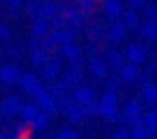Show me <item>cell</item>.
Instances as JSON below:
<instances>
[{
  "label": "cell",
  "mask_w": 157,
  "mask_h": 139,
  "mask_svg": "<svg viewBox=\"0 0 157 139\" xmlns=\"http://www.w3.org/2000/svg\"><path fill=\"white\" fill-rule=\"evenodd\" d=\"M33 98H35V103L39 105V109L43 111V113H48L50 118H54V116H58V105H56V98L48 92V88L43 86V84H39L33 92Z\"/></svg>",
  "instance_id": "obj_1"
},
{
  "label": "cell",
  "mask_w": 157,
  "mask_h": 139,
  "mask_svg": "<svg viewBox=\"0 0 157 139\" xmlns=\"http://www.w3.org/2000/svg\"><path fill=\"white\" fill-rule=\"evenodd\" d=\"M58 7H60V13H63L65 20H67V26H69V28L80 30V28L86 26V15H84L82 11H78L73 5H69V2H58Z\"/></svg>",
  "instance_id": "obj_2"
},
{
  "label": "cell",
  "mask_w": 157,
  "mask_h": 139,
  "mask_svg": "<svg viewBox=\"0 0 157 139\" xmlns=\"http://www.w3.org/2000/svg\"><path fill=\"white\" fill-rule=\"evenodd\" d=\"M125 60H127L129 64L142 66V64H146V60H148V49H146L142 43H129L127 49H125Z\"/></svg>",
  "instance_id": "obj_3"
},
{
  "label": "cell",
  "mask_w": 157,
  "mask_h": 139,
  "mask_svg": "<svg viewBox=\"0 0 157 139\" xmlns=\"http://www.w3.org/2000/svg\"><path fill=\"white\" fill-rule=\"evenodd\" d=\"M63 58L56 54V56H52V60L41 69V79H45V81H56V79H60V75H63Z\"/></svg>",
  "instance_id": "obj_4"
},
{
  "label": "cell",
  "mask_w": 157,
  "mask_h": 139,
  "mask_svg": "<svg viewBox=\"0 0 157 139\" xmlns=\"http://www.w3.org/2000/svg\"><path fill=\"white\" fill-rule=\"evenodd\" d=\"M22 107H24L22 98H17V96H7L2 103H0V118H2V120H9V118H13V116H20Z\"/></svg>",
  "instance_id": "obj_5"
},
{
  "label": "cell",
  "mask_w": 157,
  "mask_h": 139,
  "mask_svg": "<svg viewBox=\"0 0 157 139\" xmlns=\"http://www.w3.org/2000/svg\"><path fill=\"white\" fill-rule=\"evenodd\" d=\"M123 113V122H127V124H138V122H142V101H129L127 105H125V109L121 111Z\"/></svg>",
  "instance_id": "obj_6"
},
{
  "label": "cell",
  "mask_w": 157,
  "mask_h": 139,
  "mask_svg": "<svg viewBox=\"0 0 157 139\" xmlns=\"http://www.w3.org/2000/svg\"><path fill=\"white\" fill-rule=\"evenodd\" d=\"M127 28H125V24H123V20H116L114 24H110L108 26V30H105V39H108V43H123L125 39H127Z\"/></svg>",
  "instance_id": "obj_7"
},
{
  "label": "cell",
  "mask_w": 157,
  "mask_h": 139,
  "mask_svg": "<svg viewBox=\"0 0 157 139\" xmlns=\"http://www.w3.org/2000/svg\"><path fill=\"white\" fill-rule=\"evenodd\" d=\"M86 69L90 71V75L93 77H97V79H105V77H110V66H108V62H105V58H90L88 62H86Z\"/></svg>",
  "instance_id": "obj_8"
},
{
  "label": "cell",
  "mask_w": 157,
  "mask_h": 139,
  "mask_svg": "<svg viewBox=\"0 0 157 139\" xmlns=\"http://www.w3.org/2000/svg\"><path fill=\"white\" fill-rule=\"evenodd\" d=\"M71 98H73L75 105L84 107V105H88L90 101H95V90L88 88V86H80V88L71 90Z\"/></svg>",
  "instance_id": "obj_9"
},
{
  "label": "cell",
  "mask_w": 157,
  "mask_h": 139,
  "mask_svg": "<svg viewBox=\"0 0 157 139\" xmlns=\"http://www.w3.org/2000/svg\"><path fill=\"white\" fill-rule=\"evenodd\" d=\"M22 71L15 66V64H5L0 66V84L2 86H11V84H17Z\"/></svg>",
  "instance_id": "obj_10"
},
{
  "label": "cell",
  "mask_w": 157,
  "mask_h": 139,
  "mask_svg": "<svg viewBox=\"0 0 157 139\" xmlns=\"http://www.w3.org/2000/svg\"><path fill=\"white\" fill-rule=\"evenodd\" d=\"M30 30H33V37L41 41V39H45V37L52 32V26H50L48 20H43V17H35L33 24H30Z\"/></svg>",
  "instance_id": "obj_11"
},
{
  "label": "cell",
  "mask_w": 157,
  "mask_h": 139,
  "mask_svg": "<svg viewBox=\"0 0 157 139\" xmlns=\"http://www.w3.org/2000/svg\"><path fill=\"white\" fill-rule=\"evenodd\" d=\"M60 79H63V84L67 86V90L71 92V90H75V88H80L82 86V79H84V71H67V73H63L60 75Z\"/></svg>",
  "instance_id": "obj_12"
},
{
  "label": "cell",
  "mask_w": 157,
  "mask_h": 139,
  "mask_svg": "<svg viewBox=\"0 0 157 139\" xmlns=\"http://www.w3.org/2000/svg\"><path fill=\"white\" fill-rule=\"evenodd\" d=\"M103 11H105L108 17L118 20L125 13V2H123V0H103Z\"/></svg>",
  "instance_id": "obj_13"
},
{
  "label": "cell",
  "mask_w": 157,
  "mask_h": 139,
  "mask_svg": "<svg viewBox=\"0 0 157 139\" xmlns=\"http://www.w3.org/2000/svg\"><path fill=\"white\" fill-rule=\"evenodd\" d=\"M105 58H108V60H105V62H108V66H110L112 71H116V73L127 64L125 54H123V52H118V49H108V52H105Z\"/></svg>",
  "instance_id": "obj_14"
},
{
  "label": "cell",
  "mask_w": 157,
  "mask_h": 139,
  "mask_svg": "<svg viewBox=\"0 0 157 139\" xmlns=\"http://www.w3.org/2000/svg\"><path fill=\"white\" fill-rule=\"evenodd\" d=\"M17 84H20V88H22L24 92H28V94H30V92H33V90H35L41 81H39V75H37V73L28 71V73H22V75H20Z\"/></svg>",
  "instance_id": "obj_15"
},
{
  "label": "cell",
  "mask_w": 157,
  "mask_h": 139,
  "mask_svg": "<svg viewBox=\"0 0 157 139\" xmlns=\"http://www.w3.org/2000/svg\"><path fill=\"white\" fill-rule=\"evenodd\" d=\"M58 56L63 58V60H78V58H82V47L78 45V43H67V45H60V49H58Z\"/></svg>",
  "instance_id": "obj_16"
},
{
  "label": "cell",
  "mask_w": 157,
  "mask_h": 139,
  "mask_svg": "<svg viewBox=\"0 0 157 139\" xmlns=\"http://www.w3.org/2000/svg\"><path fill=\"white\" fill-rule=\"evenodd\" d=\"M123 24H125L127 30H138V28L142 26L140 11H131V9H127V11L123 13Z\"/></svg>",
  "instance_id": "obj_17"
},
{
  "label": "cell",
  "mask_w": 157,
  "mask_h": 139,
  "mask_svg": "<svg viewBox=\"0 0 157 139\" xmlns=\"http://www.w3.org/2000/svg\"><path fill=\"white\" fill-rule=\"evenodd\" d=\"M118 77L123 79V84H125V81H127V84H133V81H138V77H140V66L127 62V64L118 71Z\"/></svg>",
  "instance_id": "obj_18"
},
{
  "label": "cell",
  "mask_w": 157,
  "mask_h": 139,
  "mask_svg": "<svg viewBox=\"0 0 157 139\" xmlns=\"http://www.w3.org/2000/svg\"><path fill=\"white\" fill-rule=\"evenodd\" d=\"M60 13V7H58V2H54V0H45V2H41V9H39V17H43V20H52L54 15H58Z\"/></svg>",
  "instance_id": "obj_19"
},
{
  "label": "cell",
  "mask_w": 157,
  "mask_h": 139,
  "mask_svg": "<svg viewBox=\"0 0 157 139\" xmlns=\"http://www.w3.org/2000/svg\"><path fill=\"white\" fill-rule=\"evenodd\" d=\"M138 32H140V37H142L144 41L155 43V41H157V22H144V24L138 28Z\"/></svg>",
  "instance_id": "obj_20"
},
{
  "label": "cell",
  "mask_w": 157,
  "mask_h": 139,
  "mask_svg": "<svg viewBox=\"0 0 157 139\" xmlns=\"http://www.w3.org/2000/svg\"><path fill=\"white\" fill-rule=\"evenodd\" d=\"M39 105L37 103H24V107H22V111H20V116H22V122H26V124H30L37 116H39Z\"/></svg>",
  "instance_id": "obj_21"
},
{
  "label": "cell",
  "mask_w": 157,
  "mask_h": 139,
  "mask_svg": "<svg viewBox=\"0 0 157 139\" xmlns=\"http://www.w3.org/2000/svg\"><path fill=\"white\" fill-rule=\"evenodd\" d=\"M140 96H142V101H144L146 105L153 107V105L157 103V86H155V84H146V86H142Z\"/></svg>",
  "instance_id": "obj_22"
},
{
  "label": "cell",
  "mask_w": 157,
  "mask_h": 139,
  "mask_svg": "<svg viewBox=\"0 0 157 139\" xmlns=\"http://www.w3.org/2000/svg\"><path fill=\"white\" fill-rule=\"evenodd\" d=\"M50 60H52V54H48V52H43V49H37V52L30 54V64H33V66L43 69Z\"/></svg>",
  "instance_id": "obj_23"
},
{
  "label": "cell",
  "mask_w": 157,
  "mask_h": 139,
  "mask_svg": "<svg viewBox=\"0 0 157 139\" xmlns=\"http://www.w3.org/2000/svg\"><path fill=\"white\" fill-rule=\"evenodd\" d=\"M86 37H88V43H97L105 37V30L99 24H90V26H86Z\"/></svg>",
  "instance_id": "obj_24"
},
{
  "label": "cell",
  "mask_w": 157,
  "mask_h": 139,
  "mask_svg": "<svg viewBox=\"0 0 157 139\" xmlns=\"http://www.w3.org/2000/svg\"><path fill=\"white\" fill-rule=\"evenodd\" d=\"M101 118H105L108 122H123V113L118 107H101Z\"/></svg>",
  "instance_id": "obj_25"
},
{
  "label": "cell",
  "mask_w": 157,
  "mask_h": 139,
  "mask_svg": "<svg viewBox=\"0 0 157 139\" xmlns=\"http://www.w3.org/2000/svg\"><path fill=\"white\" fill-rule=\"evenodd\" d=\"M65 116H67V120H69V122H73V124H80V122H84V120H86L84 109H82L80 105H73V107H71Z\"/></svg>",
  "instance_id": "obj_26"
},
{
  "label": "cell",
  "mask_w": 157,
  "mask_h": 139,
  "mask_svg": "<svg viewBox=\"0 0 157 139\" xmlns=\"http://www.w3.org/2000/svg\"><path fill=\"white\" fill-rule=\"evenodd\" d=\"M50 120H52V118H50L48 113L39 111V116H37V118L30 122V128H33V130H45V128L50 126Z\"/></svg>",
  "instance_id": "obj_27"
},
{
  "label": "cell",
  "mask_w": 157,
  "mask_h": 139,
  "mask_svg": "<svg viewBox=\"0 0 157 139\" xmlns=\"http://www.w3.org/2000/svg\"><path fill=\"white\" fill-rule=\"evenodd\" d=\"M48 92H50V94L58 101V98H60V96H65L69 90H67V86L63 84V79H56V81H52V86L48 88Z\"/></svg>",
  "instance_id": "obj_28"
},
{
  "label": "cell",
  "mask_w": 157,
  "mask_h": 139,
  "mask_svg": "<svg viewBox=\"0 0 157 139\" xmlns=\"http://www.w3.org/2000/svg\"><path fill=\"white\" fill-rule=\"evenodd\" d=\"M99 105H101V107H118V94L105 90V92L101 94V98H99Z\"/></svg>",
  "instance_id": "obj_29"
},
{
  "label": "cell",
  "mask_w": 157,
  "mask_h": 139,
  "mask_svg": "<svg viewBox=\"0 0 157 139\" xmlns=\"http://www.w3.org/2000/svg\"><path fill=\"white\" fill-rule=\"evenodd\" d=\"M75 9L82 11L84 15H90L97 9V0H75Z\"/></svg>",
  "instance_id": "obj_30"
},
{
  "label": "cell",
  "mask_w": 157,
  "mask_h": 139,
  "mask_svg": "<svg viewBox=\"0 0 157 139\" xmlns=\"http://www.w3.org/2000/svg\"><path fill=\"white\" fill-rule=\"evenodd\" d=\"M82 109H84V116H86V118H97V116L101 113V105H99V101H97V98H95V101H90L88 105H84Z\"/></svg>",
  "instance_id": "obj_31"
},
{
  "label": "cell",
  "mask_w": 157,
  "mask_h": 139,
  "mask_svg": "<svg viewBox=\"0 0 157 139\" xmlns=\"http://www.w3.org/2000/svg\"><path fill=\"white\" fill-rule=\"evenodd\" d=\"M24 7H26V13L35 20L39 17V9H41V0H24Z\"/></svg>",
  "instance_id": "obj_32"
},
{
  "label": "cell",
  "mask_w": 157,
  "mask_h": 139,
  "mask_svg": "<svg viewBox=\"0 0 157 139\" xmlns=\"http://www.w3.org/2000/svg\"><path fill=\"white\" fill-rule=\"evenodd\" d=\"M129 135H131V139H148V130L142 126V122L133 124L131 130H129Z\"/></svg>",
  "instance_id": "obj_33"
},
{
  "label": "cell",
  "mask_w": 157,
  "mask_h": 139,
  "mask_svg": "<svg viewBox=\"0 0 157 139\" xmlns=\"http://www.w3.org/2000/svg\"><path fill=\"white\" fill-rule=\"evenodd\" d=\"M56 105H58V111H63V113H67L75 103H73V98H71V94H65V96H60L58 101H56Z\"/></svg>",
  "instance_id": "obj_34"
},
{
  "label": "cell",
  "mask_w": 157,
  "mask_h": 139,
  "mask_svg": "<svg viewBox=\"0 0 157 139\" xmlns=\"http://www.w3.org/2000/svg\"><path fill=\"white\" fill-rule=\"evenodd\" d=\"M142 15H144V22H157V5H146L142 9Z\"/></svg>",
  "instance_id": "obj_35"
},
{
  "label": "cell",
  "mask_w": 157,
  "mask_h": 139,
  "mask_svg": "<svg viewBox=\"0 0 157 139\" xmlns=\"http://www.w3.org/2000/svg\"><path fill=\"white\" fill-rule=\"evenodd\" d=\"M50 26H52V30H63V28H67V20H65V15H63V13L54 15V17L50 20Z\"/></svg>",
  "instance_id": "obj_36"
},
{
  "label": "cell",
  "mask_w": 157,
  "mask_h": 139,
  "mask_svg": "<svg viewBox=\"0 0 157 139\" xmlns=\"http://www.w3.org/2000/svg\"><path fill=\"white\" fill-rule=\"evenodd\" d=\"M30 130H33V128H30V124H26V122H20V124L13 128L15 137H20V139H22V137H30Z\"/></svg>",
  "instance_id": "obj_37"
},
{
  "label": "cell",
  "mask_w": 157,
  "mask_h": 139,
  "mask_svg": "<svg viewBox=\"0 0 157 139\" xmlns=\"http://www.w3.org/2000/svg\"><path fill=\"white\" fill-rule=\"evenodd\" d=\"M121 86H123V79H121L118 75H110V77H108V90H110V92H118Z\"/></svg>",
  "instance_id": "obj_38"
},
{
  "label": "cell",
  "mask_w": 157,
  "mask_h": 139,
  "mask_svg": "<svg viewBox=\"0 0 157 139\" xmlns=\"http://www.w3.org/2000/svg\"><path fill=\"white\" fill-rule=\"evenodd\" d=\"M13 37V30L9 24H0V41H11Z\"/></svg>",
  "instance_id": "obj_39"
},
{
  "label": "cell",
  "mask_w": 157,
  "mask_h": 139,
  "mask_svg": "<svg viewBox=\"0 0 157 139\" xmlns=\"http://www.w3.org/2000/svg\"><path fill=\"white\" fill-rule=\"evenodd\" d=\"M56 139H80V135H78L73 128H63V130L58 133Z\"/></svg>",
  "instance_id": "obj_40"
},
{
  "label": "cell",
  "mask_w": 157,
  "mask_h": 139,
  "mask_svg": "<svg viewBox=\"0 0 157 139\" xmlns=\"http://www.w3.org/2000/svg\"><path fill=\"white\" fill-rule=\"evenodd\" d=\"M69 69H71V71H84V69H86V60H84V56L78 58V60H71V62H69Z\"/></svg>",
  "instance_id": "obj_41"
},
{
  "label": "cell",
  "mask_w": 157,
  "mask_h": 139,
  "mask_svg": "<svg viewBox=\"0 0 157 139\" xmlns=\"http://www.w3.org/2000/svg\"><path fill=\"white\" fill-rule=\"evenodd\" d=\"M127 5H129L131 11H140V9H144L148 5V0H127Z\"/></svg>",
  "instance_id": "obj_42"
},
{
  "label": "cell",
  "mask_w": 157,
  "mask_h": 139,
  "mask_svg": "<svg viewBox=\"0 0 157 139\" xmlns=\"http://www.w3.org/2000/svg\"><path fill=\"white\" fill-rule=\"evenodd\" d=\"M86 54H88L90 58H99V56H101V49H99V45H97V43H88Z\"/></svg>",
  "instance_id": "obj_43"
},
{
  "label": "cell",
  "mask_w": 157,
  "mask_h": 139,
  "mask_svg": "<svg viewBox=\"0 0 157 139\" xmlns=\"http://www.w3.org/2000/svg\"><path fill=\"white\" fill-rule=\"evenodd\" d=\"M22 5H24V0H5V7H7V9H11V11L22 9Z\"/></svg>",
  "instance_id": "obj_44"
},
{
  "label": "cell",
  "mask_w": 157,
  "mask_h": 139,
  "mask_svg": "<svg viewBox=\"0 0 157 139\" xmlns=\"http://www.w3.org/2000/svg\"><path fill=\"white\" fill-rule=\"evenodd\" d=\"M28 49H30V54L37 52V49H41V41L35 39V37H30V39H28Z\"/></svg>",
  "instance_id": "obj_45"
},
{
  "label": "cell",
  "mask_w": 157,
  "mask_h": 139,
  "mask_svg": "<svg viewBox=\"0 0 157 139\" xmlns=\"http://www.w3.org/2000/svg\"><path fill=\"white\" fill-rule=\"evenodd\" d=\"M114 139H131V135H129V130H127L125 126H121V128L114 133Z\"/></svg>",
  "instance_id": "obj_46"
},
{
  "label": "cell",
  "mask_w": 157,
  "mask_h": 139,
  "mask_svg": "<svg viewBox=\"0 0 157 139\" xmlns=\"http://www.w3.org/2000/svg\"><path fill=\"white\" fill-rule=\"evenodd\" d=\"M7 54H9L11 58H20V56H22V47H15V45H13V47L7 49Z\"/></svg>",
  "instance_id": "obj_47"
},
{
  "label": "cell",
  "mask_w": 157,
  "mask_h": 139,
  "mask_svg": "<svg viewBox=\"0 0 157 139\" xmlns=\"http://www.w3.org/2000/svg\"><path fill=\"white\" fill-rule=\"evenodd\" d=\"M0 139H17V137H15V133L11 130V133H0Z\"/></svg>",
  "instance_id": "obj_48"
},
{
  "label": "cell",
  "mask_w": 157,
  "mask_h": 139,
  "mask_svg": "<svg viewBox=\"0 0 157 139\" xmlns=\"http://www.w3.org/2000/svg\"><path fill=\"white\" fill-rule=\"evenodd\" d=\"M41 139H56V137H41Z\"/></svg>",
  "instance_id": "obj_49"
},
{
  "label": "cell",
  "mask_w": 157,
  "mask_h": 139,
  "mask_svg": "<svg viewBox=\"0 0 157 139\" xmlns=\"http://www.w3.org/2000/svg\"><path fill=\"white\" fill-rule=\"evenodd\" d=\"M17 139H20V137H17ZM22 139H30V137H22Z\"/></svg>",
  "instance_id": "obj_50"
},
{
  "label": "cell",
  "mask_w": 157,
  "mask_h": 139,
  "mask_svg": "<svg viewBox=\"0 0 157 139\" xmlns=\"http://www.w3.org/2000/svg\"><path fill=\"white\" fill-rule=\"evenodd\" d=\"M0 58H2V49H0Z\"/></svg>",
  "instance_id": "obj_51"
},
{
  "label": "cell",
  "mask_w": 157,
  "mask_h": 139,
  "mask_svg": "<svg viewBox=\"0 0 157 139\" xmlns=\"http://www.w3.org/2000/svg\"><path fill=\"white\" fill-rule=\"evenodd\" d=\"M108 139H114V135H112V137H108Z\"/></svg>",
  "instance_id": "obj_52"
},
{
  "label": "cell",
  "mask_w": 157,
  "mask_h": 139,
  "mask_svg": "<svg viewBox=\"0 0 157 139\" xmlns=\"http://www.w3.org/2000/svg\"><path fill=\"white\" fill-rule=\"evenodd\" d=\"M41 2H45V0H41Z\"/></svg>",
  "instance_id": "obj_53"
},
{
  "label": "cell",
  "mask_w": 157,
  "mask_h": 139,
  "mask_svg": "<svg viewBox=\"0 0 157 139\" xmlns=\"http://www.w3.org/2000/svg\"><path fill=\"white\" fill-rule=\"evenodd\" d=\"M155 64H157V60H155Z\"/></svg>",
  "instance_id": "obj_54"
}]
</instances>
